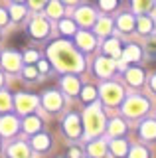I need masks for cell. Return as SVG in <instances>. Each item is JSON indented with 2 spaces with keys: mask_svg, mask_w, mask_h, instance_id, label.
I'll return each instance as SVG.
<instances>
[{
  "mask_svg": "<svg viewBox=\"0 0 156 158\" xmlns=\"http://www.w3.org/2000/svg\"><path fill=\"white\" fill-rule=\"evenodd\" d=\"M51 61L61 71H81L83 69V59L71 49L69 44H53L50 48Z\"/></svg>",
  "mask_w": 156,
  "mask_h": 158,
  "instance_id": "obj_1",
  "label": "cell"
},
{
  "mask_svg": "<svg viewBox=\"0 0 156 158\" xmlns=\"http://www.w3.org/2000/svg\"><path fill=\"white\" fill-rule=\"evenodd\" d=\"M85 131L87 136H97L105 131V115L97 103L85 111Z\"/></svg>",
  "mask_w": 156,
  "mask_h": 158,
  "instance_id": "obj_2",
  "label": "cell"
},
{
  "mask_svg": "<svg viewBox=\"0 0 156 158\" xmlns=\"http://www.w3.org/2000/svg\"><path fill=\"white\" fill-rule=\"evenodd\" d=\"M148 109H150V103L142 95H133V97H126V101H123V113L129 118L142 117L148 113Z\"/></svg>",
  "mask_w": 156,
  "mask_h": 158,
  "instance_id": "obj_3",
  "label": "cell"
},
{
  "mask_svg": "<svg viewBox=\"0 0 156 158\" xmlns=\"http://www.w3.org/2000/svg\"><path fill=\"white\" fill-rule=\"evenodd\" d=\"M101 99H103V103L109 105V107L119 105L125 99L123 87L117 85V83H103V87H101Z\"/></svg>",
  "mask_w": 156,
  "mask_h": 158,
  "instance_id": "obj_4",
  "label": "cell"
},
{
  "mask_svg": "<svg viewBox=\"0 0 156 158\" xmlns=\"http://www.w3.org/2000/svg\"><path fill=\"white\" fill-rule=\"evenodd\" d=\"M38 97L32 93H20V95L14 97V109H16L20 115H30L34 109L38 107Z\"/></svg>",
  "mask_w": 156,
  "mask_h": 158,
  "instance_id": "obj_5",
  "label": "cell"
},
{
  "mask_svg": "<svg viewBox=\"0 0 156 158\" xmlns=\"http://www.w3.org/2000/svg\"><path fill=\"white\" fill-rule=\"evenodd\" d=\"M18 127H20V121L14 115H10V113L0 115V136H6V138L14 136L18 132Z\"/></svg>",
  "mask_w": 156,
  "mask_h": 158,
  "instance_id": "obj_6",
  "label": "cell"
},
{
  "mask_svg": "<svg viewBox=\"0 0 156 158\" xmlns=\"http://www.w3.org/2000/svg\"><path fill=\"white\" fill-rule=\"evenodd\" d=\"M81 121L79 117L75 115V113H69V115L65 117V121H63V132H65L67 138H79L81 136Z\"/></svg>",
  "mask_w": 156,
  "mask_h": 158,
  "instance_id": "obj_7",
  "label": "cell"
},
{
  "mask_svg": "<svg viewBox=\"0 0 156 158\" xmlns=\"http://www.w3.org/2000/svg\"><path fill=\"white\" fill-rule=\"evenodd\" d=\"M42 105H43L46 111L55 113V111H60V109L63 107V97L57 91H46L43 97H42Z\"/></svg>",
  "mask_w": 156,
  "mask_h": 158,
  "instance_id": "obj_8",
  "label": "cell"
},
{
  "mask_svg": "<svg viewBox=\"0 0 156 158\" xmlns=\"http://www.w3.org/2000/svg\"><path fill=\"white\" fill-rule=\"evenodd\" d=\"M22 65V57L18 56L16 52H4L2 53V67L6 69V71H12L16 73L18 69Z\"/></svg>",
  "mask_w": 156,
  "mask_h": 158,
  "instance_id": "obj_9",
  "label": "cell"
},
{
  "mask_svg": "<svg viewBox=\"0 0 156 158\" xmlns=\"http://www.w3.org/2000/svg\"><path fill=\"white\" fill-rule=\"evenodd\" d=\"M8 158H30V146L26 142H12L6 150Z\"/></svg>",
  "mask_w": 156,
  "mask_h": 158,
  "instance_id": "obj_10",
  "label": "cell"
},
{
  "mask_svg": "<svg viewBox=\"0 0 156 158\" xmlns=\"http://www.w3.org/2000/svg\"><path fill=\"white\" fill-rule=\"evenodd\" d=\"M22 127H24V132H28V135H36V132L42 131V118L38 115H32V113H30V115H26V118H24Z\"/></svg>",
  "mask_w": 156,
  "mask_h": 158,
  "instance_id": "obj_11",
  "label": "cell"
},
{
  "mask_svg": "<svg viewBox=\"0 0 156 158\" xmlns=\"http://www.w3.org/2000/svg\"><path fill=\"white\" fill-rule=\"evenodd\" d=\"M50 144H51V138L47 135H43V132H36L32 136V148L36 152H46L50 148Z\"/></svg>",
  "mask_w": 156,
  "mask_h": 158,
  "instance_id": "obj_12",
  "label": "cell"
},
{
  "mask_svg": "<svg viewBox=\"0 0 156 158\" xmlns=\"http://www.w3.org/2000/svg\"><path fill=\"white\" fill-rule=\"evenodd\" d=\"M95 71H97L99 77H111V73L115 71V63L111 61V59L101 57L99 61H97V65H95Z\"/></svg>",
  "mask_w": 156,
  "mask_h": 158,
  "instance_id": "obj_13",
  "label": "cell"
},
{
  "mask_svg": "<svg viewBox=\"0 0 156 158\" xmlns=\"http://www.w3.org/2000/svg\"><path fill=\"white\" fill-rule=\"evenodd\" d=\"M140 136L144 138V140H156V121L152 118H148V121H144L142 125H140Z\"/></svg>",
  "mask_w": 156,
  "mask_h": 158,
  "instance_id": "obj_14",
  "label": "cell"
},
{
  "mask_svg": "<svg viewBox=\"0 0 156 158\" xmlns=\"http://www.w3.org/2000/svg\"><path fill=\"white\" fill-rule=\"evenodd\" d=\"M87 152H89L91 158H103L107 154V142L103 140H93L87 144Z\"/></svg>",
  "mask_w": 156,
  "mask_h": 158,
  "instance_id": "obj_15",
  "label": "cell"
},
{
  "mask_svg": "<svg viewBox=\"0 0 156 158\" xmlns=\"http://www.w3.org/2000/svg\"><path fill=\"white\" fill-rule=\"evenodd\" d=\"M61 87H63V91H65L67 95H77L81 85H79V79H77V77L67 75V77L61 79Z\"/></svg>",
  "mask_w": 156,
  "mask_h": 158,
  "instance_id": "obj_16",
  "label": "cell"
},
{
  "mask_svg": "<svg viewBox=\"0 0 156 158\" xmlns=\"http://www.w3.org/2000/svg\"><path fill=\"white\" fill-rule=\"evenodd\" d=\"M126 152H129V142L117 136L115 140L111 142V154L117 156V158H123V156H126Z\"/></svg>",
  "mask_w": 156,
  "mask_h": 158,
  "instance_id": "obj_17",
  "label": "cell"
},
{
  "mask_svg": "<svg viewBox=\"0 0 156 158\" xmlns=\"http://www.w3.org/2000/svg\"><path fill=\"white\" fill-rule=\"evenodd\" d=\"M126 81H129V85H133V87H140L144 83V73H142V69H129L126 71Z\"/></svg>",
  "mask_w": 156,
  "mask_h": 158,
  "instance_id": "obj_18",
  "label": "cell"
},
{
  "mask_svg": "<svg viewBox=\"0 0 156 158\" xmlns=\"http://www.w3.org/2000/svg\"><path fill=\"white\" fill-rule=\"evenodd\" d=\"M30 32H32V36H36V38H43L47 32H50V26H47L43 20H34L32 22V26H30Z\"/></svg>",
  "mask_w": 156,
  "mask_h": 158,
  "instance_id": "obj_19",
  "label": "cell"
},
{
  "mask_svg": "<svg viewBox=\"0 0 156 158\" xmlns=\"http://www.w3.org/2000/svg\"><path fill=\"white\" fill-rule=\"evenodd\" d=\"M107 132H109L111 136H123L126 132V125L121 118H113V121L109 123V128H107Z\"/></svg>",
  "mask_w": 156,
  "mask_h": 158,
  "instance_id": "obj_20",
  "label": "cell"
},
{
  "mask_svg": "<svg viewBox=\"0 0 156 158\" xmlns=\"http://www.w3.org/2000/svg\"><path fill=\"white\" fill-rule=\"evenodd\" d=\"M14 105V99L10 97V93L6 91H0V115H4V113H8Z\"/></svg>",
  "mask_w": 156,
  "mask_h": 158,
  "instance_id": "obj_21",
  "label": "cell"
},
{
  "mask_svg": "<svg viewBox=\"0 0 156 158\" xmlns=\"http://www.w3.org/2000/svg\"><path fill=\"white\" fill-rule=\"evenodd\" d=\"M77 20H79L81 24H91V22H95V16L89 8H81L79 12H77Z\"/></svg>",
  "mask_w": 156,
  "mask_h": 158,
  "instance_id": "obj_22",
  "label": "cell"
},
{
  "mask_svg": "<svg viewBox=\"0 0 156 158\" xmlns=\"http://www.w3.org/2000/svg\"><path fill=\"white\" fill-rule=\"evenodd\" d=\"M77 44H79V48H83V49H91L93 48V38H91L89 34L81 32L79 36H77Z\"/></svg>",
  "mask_w": 156,
  "mask_h": 158,
  "instance_id": "obj_23",
  "label": "cell"
},
{
  "mask_svg": "<svg viewBox=\"0 0 156 158\" xmlns=\"http://www.w3.org/2000/svg\"><path fill=\"white\" fill-rule=\"evenodd\" d=\"M126 61H136V59L140 57V49L136 48V46H130V48H126V52L123 53Z\"/></svg>",
  "mask_w": 156,
  "mask_h": 158,
  "instance_id": "obj_24",
  "label": "cell"
},
{
  "mask_svg": "<svg viewBox=\"0 0 156 158\" xmlns=\"http://www.w3.org/2000/svg\"><path fill=\"white\" fill-rule=\"evenodd\" d=\"M129 158H148V150L144 146H133L129 152Z\"/></svg>",
  "mask_w": 156,
  "mask_h": 158,
  "instance_id": "obj_25",
  "label": "cell"
},
{
  "mask_svg": "<svg viewBox=\"0 0 156 158\" xmlns=\"http://www.w3.org/2000/svg\"><path fill=\"white\" fill-rule=\"evenodd\" d=\"M111 28H113V24H111V20H107V18L99 20V22H97V26H95V30H97L99 34H109Z\"/></svg>",
  "mask_w": 156,
  "mask_h": 158,
  "instance_id": "obj_26",
  "label": "cell"
},
{
  "mask_svg": "<svg viewBox=\"0 0 156 158\" xmlns=\"http://www.w3.org/2000/svg\"><path fill=\"white\" fill-rule=\"evenodd\" d=\"M95 97H97V91H95L93 87H85L83 91H81V99H83L85 103H93Z\"/></svg>",
  "mask_w": 156,
  "mask_h": 158,
  "instance_id": "obj_27",
  "label": "cell"
},
{
  "mask_svg": "<svg viewBox=\"0 0 156 158\" xmlns=\"http://www.w3.org/2000/svg\"><path fill=\"white\" fill-rule=\"evenodd\" d=\"M105 52L109 53V56H119V42H117V40H109V42L105 44Z\"/></svg>",
  "mask_w": 156,
  "mask_h": 158,
  "instance_id": "obj_28",
  "label": "cell"
},
{
  "mask_svg": "<svg viewBox=\"0 0 156 158\" xmlns=\"http://www.w3.org/2000/svg\"><path fill=\"white\" fill-rule=\"evenodd\" d=\"M38 73H40V69H36V67H32V65H26V67H24V77H26L28 81H36Z\"/></svg>",
  "mask_w": 156,
  "mask_h": 158,
  "instance_id": "obj_29",
  "label": "cell"
},
{
  "mask_svg": "<svg viewBox=\"0 0 156 158\" xmlns=\"http://www.w3.org/2000/svg\"><path fill=\"white\" fill-rule=\"evenodd\" d=\"M47 14L53 18H57V16H61V4L60 2H51L50 6H47Z\"/></svg>",
  "mask_w": 156,
  "mask_h": 158,
  "instance_id": "obj_30",
  "label": "cell"
},
{
  "mask_svg": "<svg viewBox=\"0 0 156 158\" xmlns=\"http://www.w3.org/2000/svg\"><path fill=\"white\" fill-rule=\"evenodd\" d=\"M150 28H152V22H150L148 18H140V20H138V30H140V34H148Z\"/></svg>",
  "mask_w": 156,
  "mask_h": 158,
  "instance_id": "obj_31",
  "label": "cell"
},
{
  "mask_svg": "<svg viewBox=\"0 0 156 158\" xmlns=\"http://www.w3.org/2000/svg\"><path fill=\"white\" fill-rule=\"evenodd\" d=\"M119 26H121V30H126V32H129L130 28H133V18L130 16H121V20H119Z\"/></svg>",
  "mask_w": 156,
  "mask_h": 158,
  "instance_id": "obj_32",
  "label": "cell"
},
{
  "mask_svg": "<svg viewBox=\"0 0 156 158\" xmlns=\"http://www.w3.org/2000/svg\"><path fill=\"white\" fill-rule=\"evenodd\" d=\"M10 14H12L14 20H22V18H24V8L20 6V4H14L12 10H10Z\"/></svg>",
  "mask_w": 156,
  "mask_h": 158,
  "instance_id": "obj_33",
  "label": "cell"
},
{
  "mask_svg": "<svg viewBox=\"0 0 156 158\" xmlns=\"http://www.w3.org/2000/svg\"><path fill=\"white\" fill-rule=\"evenodd\" d=\"M134 6L138 12H142V10H148L150 8V0H134Z\"/></svg>",
  "mask_w": 156,
  "mask_h": 158,
  "instance_id": "obj_34",
  "label": "cell"
},
{
  "mask_svg": "<svg viewBox=\"0 0 156 158\" xmlns=\"http://www.w3.org/2000/svg\"><path fill=\"white\" fill-rule=\"evenodd\" d=\"M60 28H61V32H65V34H73V32H75V26H73L71 22H61Z\"/></svg>",
  "mask_w": 156,
  "mask_h": 158,
  "instance_id": "obj_35",
  "label": "cell"
},
{
  "mask_svg": "<svg viewBox=\"0 0 156 158\" xmlns=\"http://www.w3.org/2000/svg\"><path fill=\"white\" fill-rule=\"evenodd\" d=\"M117 0H101V8H105V10H113L117 6Z\"/></svg>",
  "mask_w": 156,
  "mask_h": 158,
  "instance_id": "obj_36",
  "label": "cell"
},
{
  "mask_svg": "<svg viewBox=\"0 0 156 158\" xmlns=\"http://www.w3.org/2000/svg\"><path fill=\"white\" fill-rule=\"evenodd\" d=\"M24 59H26V63H32V61H36V59H38V53L36 52H28L26 56H24Z\"/></svg>",
  "mask_w": 156,
  "mask_h": 158,
  "instance_id": "obj_37",
  "label": "cell"
},
{
  "mask_svg": "<svg viewBox=\"0 0 156 158\" xmlns=\"http://www.w3.org/2000/svg\"><path fill=\"white\" fill-rule=\"evenodd\" d=\"M69 158H81V150H79V148H71V150H69Z\"/></svg>",
  "mask_w": 156,
  "mask_h": 158,
  "instance_id": "obj_38",
  "label": "cell"
},
{
  "mask_svg": "<svg viewBox=\"0 0 156 158\" xmlns=\"http://www.w3.org/2000/svg\"><path fill=\"white\" fill-rule=\"evenodd\" d=\"M38 69H40L42 73H46L47 69H50V63H47V61H40V65H38Z\"/></svg>",
  "mask_w": 156,
  "mask_h": 158,
  "instance_id": "obj_39",
  "label": "cell"
},
{
  "mask_svg": "<svg viewBox=\"0 0 156 158\" xmlns=\"http://www.w3.org/2000/svg\"><path fill=\"white\" fill-rule=\"evenodd\" d=\"M6 22H8V16H6V12H4V10H0V26H4Z\"/></svg>",
  "mask_w": 156,
  "mask_h": 158,
  "instance_id": "obj_40",
  "label": "cell"
},
{
  "mask_svg": "<svg viewBox=\"0 0 156 158\" xmlns=\"http://www.w3.org/2000/svg\"><path fill=\"white\" fill-rule=\"evenodd\" d=\"M30 2H32V6H34V8H40L42 4L46 2V0H30Z\"/></svg>",
  "mask_w": 156,
  "mask_h": 158,
  "instance_id": "obj_41",
  "label": "cell"
},
{
  "mask_svg": "<svg viewBox=\"0 0 156 158\" xmlns=\"http://www.w3.org/2000/svg\"><path fill=\"white\" fill-rule=\"evenodd\" d=\"M150 89H152V91L156 93V73L152 75V79H150Z\"/></svg>",
  "mask_w": 156,
  "mask_h": 158,
  "instance_id": "obj_42",
  "label": "cell"
},
{
  "mask_svg": "<svg viewBox=\"0 0 156 158\" xmlns=\"http://www.w3.org/2000/svg\"><path fill=\"white\" fill-rule=\"evenodd\" d=\"M4 83H6V81H4V75H2V73H0V89L4 87Z\"/></svg>",
  "mask_w": 156,
  "mask_h": 158,
  "instance_id": "obj_43",
  "label": "cell"
},
{
  "mask_svg": "<svg viewBox=\"0 0 156 158\" xmlns=\"http://www.w3.org/2000/svg\"><path fill=\"white\" fill-rule=\"evenodd\" d=\"M65 2H77V0H65Z\"/></svg>",
  "mask_w": 156,
  "mask_h": 158,
  "instance_id": "obj_44",
  "label": "cell"
},
{
  "mask_svg": "<svg viewBox=\"0 0 156 158\" xmlns=\"http://www.w3.org/2000/svg\"><path fill=\"white\" fill-rule=\"evenodd\" d=\"M0 150H2V140H0Z\"/></svg>",
  "mask_w": 156,
  "mask_h": 158,
  "instance_id": "obj_45",
  "label": "cell"
},
{
  "mask_svg": "<svg viewBox=\"0 0 156 158\" xmlns=\"http://www.w3.org/2000/svg\"><path fill=\"white\" fill-rule=\"evenodd\" d=\"M16 2H22V0H16Z\"/></svg>",
  "mask_w": 156,
  "mask_h": 158,
  "instance_id": "obj_46",
  "label": "cell"
}]
</instances>
